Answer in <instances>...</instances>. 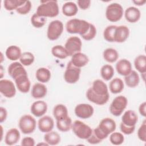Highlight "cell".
I'll use <instances>...</instances> for the list:
<instances>
[{
	"label": "cell",
	"instance_id": "54",
	"mask_svg": "<svg viewBox=\"0 0 146 146\" xmlns=\"http://www.w3.org/2000/svg\"><path fill=\"white\" fill-rule=\"evenodd\" d=\"M2 70H3L2 66H1V78H2V76H3V75H2V74H3V71H2Z\"/></svg>",
	"mask_w": 146,
	"mask_h": 146
},
{
	"label": "cell",
	"instance_id": "9",
	"mask_svg": "<svg viewBox=\"0 0 146 146\" xmlns=\"http://www.w3.org/2000/svg\"><path fill=\"white\" fill-rule=\"evenodd\" d=\"M82 43L81 39L76 36L70 37L66 41L64 47L66 49L68 56H72L74 54L80 52Z\"/></svg>",
	"mask_w": 146,
	"mask_h": 146
},
{
	"label": "cell",
	"instance_id": "53",
	"mask_svg": "<svg viewBox=\"0 0 146 146\" xmlns=\"http://www.w3.org/2000/svg\"><path fill=\"white\" fill-rule=\"evenodd\" d=\"M132 2L135 3V5L137 6H142L145 4L146 2L145 0H139V1H133Z\"/></svg>",
	"mask_w": 146,
	"mask_h": 146
},
{
	"label": "cell",
	"instance_id": "46",
	"mask_svg": "<svg viewBox=\"0 0 146 146\" xmlns=\"http://www.w3.org/2000/svg\"><path fill=\"white\" fill-rule=\"evenodd\" d=\"M120 128L121 131L125 135H130L132 133L135 129V126L129 127L124 124L123 123H120Z\"/></svg>",
	"mask_w": 146,
	"mask_h": 146
},
{
	"label": "cell",
	"instance_id": "40",
	"mask_svg": "<svg viewBox=\"0 0 146 146\" xmlns=\"http://www.w3.org/2000/svg\"><path fill=\"white\" fill-rule=\"evenodd\" d=\"M117 26L110 25L108 26L104 30L103 36L105 40L110 42H114V35L115 29Z\"/></svg>",
	"mask_w": 146,
	"mask_h": 146
},
{
	"label": "cell",
	"instance_id": "11",
	"mask_svg": "<svg viewBox=\"0 0 146 146\" xmlns=\"http://www.w3.org/2000/svg\"><path fill=\"white\" fill-rule=\"evenodd\" d=\"M74 111L77 117L86 119L92 116L94 110L93 107L89 104L81 103L76 106Z\"/></svg>",
	"mask_w": 146,
	"mask_h": 146
},
{
	"label": "cell",
	"instance_id": "50",
	"mask_svg": "<svg viewBox=\"0 0 146 146\" xmlns=\"http://www.w3.org/2000/svg\"><path fill=\"white\" fill-rule=\"evenodd\" d=\"M86 140L88 141V143H89L90 144H99L102 141L100 140H99L92 132L91 135H90V136L88 138H87Z\"/></svg>",
	"mask_w": 146,
	"mask_h": 146
},
{
	"label": "cell",
	"instance_id": "28",
	"mask_svg": "<svg viewBox=\"0 0 146 146\" xmlns=\"http://www.w3.org/2000/svg\"><path fill=\"white\" fill-rule=\"evenodd\" d=\"M63 14L67 17H72L75 15L78 11V6L73 2H67L64 3L62 8Z\"/></svg>",
	"mask_w": 146,
	"mask_h": 146
},
{
	"label": "cell",
	"instance_id": "41",
	"mask_svg": "<svg viewBox=\"0 0 146 146\" xmlns=\"http://www.w3.org/2000/svg\"><path fill=\"white\" fill-rule=\"evenodd\" d=\"M47 19L45 17H40L36 13L34 14L31 18V22L33 26L36 28H40L43 27L46 23Z\"/></svg>",
	"mask_w": 146,
	"mask_h": 146
},
{
	"label": "cell",
	"instance_id": "27",
	"mask_svg": "<svg viewBox=\"0 0 146 146\" xmlns=\"http://www.w3.org/2000/svg\"><path fill=\"white\" fill-rule=\"evenodd\" d=\"M124 82L126 85L130 88H134L138 86L140 82V78L139 74L136 71L132 70L131 72L125 76Z\"/></svg>",
	"mask_w": 146,
	"mask_h": 146
},
{
	"label": "cell",
	"instance_id": "48",
	"mask_svg": "<svg viewBox=\"0 0 146 146\" xmlns=\"http://www.w3.org/2000/svg\"><path fill=\"white\" fill-rule=\"evenodd\" d=\"M22 146H34L35 145V140L31 137H25L21 141Z\"/></svg>",
	"mask_w": 146,
	"mask_h": 146
},
{
	"label": "cell",
	"instance_id": "16",
	"mask_svg": "<svg viewBox=\"0 0 146 146\" xmlns=\"http://www.w3.org/2000/svg\"><path fill=\"white\" fill-rule=\"evenodd\" d=\"M47 110V103L42 100L34 102L31 106V113L36 117H40L44 115Z\"/></svg>",
	"mask_w": 146,
	"mask_h": 146
},
{
	"label": "cell",
	"instance_id": "22",
	"mask_svg": "<svg viewBox=\"0 0 146 146\" xmlns=\"http://www.w3.org/2000/svg\"><path fill=\"white\" fill-rule=\"evenodd\" d=\"M20 133L17 128H11L6 133L5 141L8 145H13L18 143L20 139Z\"/></svg>",
	"mask_w": 146,
	"mask_h": 146
},
{
	"label": "cell",
	"instance_id": "7",
	"mask_svg": "<svg viewBox=\"0 0 146 146\" xmlns=\"http://www.w3.org/2000/svg\"><path fill=\"white\" fill-rule=\"evenodd\" d=\"M80 72V68L75 66L72 62L70 61L67 65L64 73V79L65 81L69 84L75 83L79 79Z\"/></svg>",
	"mask_w": 146,
	"mask_h": 146
},
{
	"label": "cell",
	"instance_id": "20",
	"mask_svg": "<svg viewBox=\"0 0 146 146\" xmlns=\"http://www.w3.org/2000/svg\"><path fill=\"white\" fill-rule=\"evenodd\" d=\"M124 16L125 19L128 22L130 23H135L140 19L141 13L137 7L131 6L125 10Z\"/></svg>",
	"mask_w": 146,
	"mask_h": 146
},
{
	"label": "cell",
	"instance_id": "36",
	"mask_svg": "<svg viewBox=\"0 0 146 146\" xmlns=\"http://www.w3.org/2000/svg\"><path fill=\"white\" fill-rule=\"evenodd\" d=\"M51 53L52 55L59 59H65L68 56V52L64 47L62 45H56L52 47Z\"/></svg>",
	"mask_w": 146,
	"mask_h": 146
},
{
	"label": "cell",
	"instance_id": "18",
	"mask_svg": "<svg viewBox=\"0 0 146 146\" xmlns=\"http://www.w3.org/2000/svg\"><path fill=\"white\" fill-rule=\"evenodd\" d=\"M129 35L128 27L124 25L116 26L114 35V42L122 43L127 40Z\"/></svg>",
	"mask_w": 146,
	"mask_h": 146
},
{
	"label": "cell",
	"instance_id": "49",
	"mask_svg": "<svg viewBox=\"0 0 146 146\" xmlns=\"http://www.w3.org/2000/svg\"><path fill=\"white\" fill-rule=\"evenodd\" d=\"M77 2L78 6L82 10H87L91 5V1L90 0H79Z\"/></svg>",
	"mask_w": 146,
	"mask_h": 146
},
{
	"label": "cell",
	"instance_id": "42",
	"mask_svg": "<svg viewBox=\"0 0 146 146\" xmlns=\"http://www.w3.org/2000/svg\"><path fill=\"white\" fill-rule=\"evenodd\" d=\"M124 140V136L122 133L117 132H112L110 136V141L113 145H121Z\"/></svg>",
	"mask_w": 146,
	"mask_h": 146
},
{
	"label": "cell",
	"instance_id": "15",
	"mask_svg": "<svg viewBox=\"0 0 146 146\" xmlns=\"http://www.w3.org/2000/svg\"><path fill=\"white\" fill-rule=\"evenodd\" d=\"M7 71L9 75L14 80L21 75L27 74L23 65L18 62L11 63L8 67Z\"/></svg>",
	"mask_w": 146,
	"mask_h": 146
},
{
	"label": "cell",
	"instance_id": "4",
	"mask_svg": "<svg viewBox=\"0 0 146 146\" xmlns=\"http://www.w3.org/2000/svg\"><path fill=\"white\" fill-rule=\"evenodd\" d=\"M72 130L79 139H87L92 132L91 128L80 120H75L72 124Z\"/></svg>",
	"mask_w": 146,
	"mask_h": 146
},
{
	"label": "cell",
	"instance_id": "21",
	"mask_svg": "<svg viewBox=\"0 0 146 146\" xmlns=\"http://www.w3.org/2000/svg\"><path fill=\"white\" fill-rule=\"evenodd\" d=\"M138 121V116L135 111L128 110L125 111L121 117V123L129 126H135Z\"/></svg>",
	"mask_w": 146,
	"mask_h": 146
},
{
	"label": "cell",
	"instance_id": "51",
	"mask_svg": "<svg viewBox=\"0 0 146 146\" xmlns=\"http://www.w3.org/2000/svg\"><path fill=\"white\" fill-rule=\"evenodd\" d=\"M7 116V112L5 108L3 107H0V122L2 123L6 120Z\"/></svg>",
	"mask_w": 146,
	"mask_h": 146
},
{
	"label": "cell",
	"instance_id": "43",
	"mask_svg": "<svg viewBox=\"0 0 146 146\" xmlns=\"http://www.w3.org/2000/svg\"><path fill=\"white\" fill-rule=\"evenodd\" d=\"M96 35V29L93 24L90 23V27L88 31L81 36L86 40H91L95 38Z\"/></svg>",
	"mask_w": 146,
	"mask_h": 146
},
{
	"label": "cell",
	"instance_id": "23",
	"mask_svg": "<svg viewBox=\"0 0 146 146\" xmlns=\"http://www.w3.org/2000/svg\"><path fill=\"white\" fill-rule=\"evenodd\" d=\"M70 61L75 66L81 68L87 65L89 62V59L85 54L79 52L74 54L72 56Z\"/></svg>",
	"mask_w": 146,
	"mask_h": 146
},
{
	"label": "cell",
	"instance_id": "8",
	"mask_svg": "<svg viewBox=\"0 0 146 146\" xmlns=\"http://www.w3.org/2000/svg\"><path fill=\"white\" fill-rule=\"evenodd\" d=\"M63 31V24L59 20L51 21L47 28V36L50 40L58 39L61 35Z\"/></svg>",
	"mask_w": 146,
	"mask_h": 146
},
{
	"label": "cell",
	"instance_id": "29",
	"mask_svg": "<svg viewBox=\"0 0 146 146\" xmlns=\"http://www.w3.org/2000/svg\"><path fill=\"white\" fill-rule=\"evenodd\" d=\"M72 120L68 116L57 120L56 127L61 132H67L72 127Z\"/></svg>",
	"mask_w": 146,
	"mask_h": 146
},
{
	"label": "cell",
	"instance_id": "34",
	"mask_svg": "<svg viewBox=\"0 0 146 146\" xmlns=\"http://www.w3.org/2000/svg\"><path fill=\"white\" fill-rule=\"evenodd\" d=\"M103 56L104 60L109 63H113L119 58L117 51L112 48H107L103 51Z\"/></svg>",
	"mask_w": 146,
	"mask_h": 146
},
{
	"label": "cell",
	"instance_id": "47",
	"mask_svg": "<svg viewBox=\"0 0 146 146\" xmlns=\"http://www.w3.org/2000/svg\"><path fill=\"white\" fill-rule=\"evenodd\" d=\"M92 133L101 141H103L104 139H106L108 136L107 135H106L105 133H104L98 127L96 128H95L93 131H92Z\"/></svg>",
	"mask_w": 146,
	"mask_h": 146
},
{
	"label": "cell",
	"instance_id": "30",
	"mask_svg": "<svg viewBox=\"0 0 146 146\" xmlns=\"http://www.w3.org/2000/svg\"><path fill=\"white\" fill-rule=\"evenodd\" d=\"M35 77L39 82L41 83H47L51 78V72L47 68L40 67L36 70Z\"/></svg>",
	"mask_w": 146,
	"mask_h": 146
},
{
	"label": "cell",
	"instance_id": "1",
	"mask_svg": "<svg viewBox=\"0 0 146 146\" xmlns=\"http://www.w3.org/2000/svg\"><path fill=\"white\" fill-rule=\"evenodd\" d=\"M36 14L43 17L54 18L59 14L58 2L55 0L41 1L40 5L36 9Z\"/></svg>",
	"mask_w": 146,
	"mask_h": 146
},
{
	"label": "cell",
	"instance_id": "35",
	"mask_svg": "<svg viewBox=\"0 0 146 146\" xmlns=\"http://www.w3.org/2000/svg\"><path fill=\"white\" fill-rule=\"evenodd\" d=\"M135 68L140 73L145 74L146 72V56L144 55L137 56L134 60Z\"/></svg>",
	"mask_w": 146,
	"mask_h": 146
},
{
	"label": "cell",
	"instance_id": "12",
	"mask_svg": "<svg viewBox=\"0 0 146 146\" xmlns=\"http://www.w3.org/2000/svg\"><path fill=\"white\" fill-rule=\"evenodd\" d=\"M91 88L93 92L98 96H110L107 84L100 79H96L94 80Z\"/></svg>",
	"mask_w": 146,
	"mask_h": 146
},
{
	"label": "cell",
	"instance_id": "44",
	"mask_svg": "<svg viewBox=\"0 0 146 146\" xmlns=\"http://www.w3.org/2000/svg\"><path fill=\"white\" fill-rule=\"evenodd\" d=\"M32 5L31 2L30 1H26L25 3H23L22 6L19 7L17 10V12L21 15H25L29 13L31 9Z\"/></svg>",
	"mask_w": 146,
	"mask_h": 146
},
{
	"label": "cell",
	"instance_id": "37",
	"mask_svg": "<svg viewBox=\"0 0 146 146\" xmlns=\"http://www.w3.org/2000/svg\"><path fill=\"white\" fill-rule=\"evenodd\" d=\"M100 74L102 78L106 80H110L114 75V70L110 64H105L103 66L100 70Z\"/></svg>",
	"mask_w": 146,
	"mask_h": 146
},
{
	"label": "cell",
	"instance_id": "52",
	"mask_svg": "<svg viewBox=\"0 0 146 146\" xmlns=\"http://www.w3.org/2000/svg\"><path fill=\"white\" fill-rule=\"evenodd\" d=\"M145 109H146V103L144 102L142 103L139 107V111L140 115L144 117H145V116H146Z\"/></svg>",
	"mask_w": 146,
	"mask_h": 146
},
{
	"label": "cell",
	"instance_id": "6",
	"mask_svg": "<svg viewBox=\"0 0 146 146\" xmlns=\"http://www.w3.org/2000/svg\"><path fill=\"white\" fill-rule=\"evenodd\" d=\"M128 100L126 97L123 95L117 96L113 99L110 107V111L115 116H120L127 107Z\"/></svg>",
	"mask_w": 146,
	"mask_h": 146
},
{
	"label": "cell",
	"instance_id": "2",
	"mask_svg": "<svg viewBox=\"0 0 146 146\" xmlns=\"http://www.w3.org/2000/svg\"><path fill=\"white\" fill-rule=\"evenodd\" d=\"M90 23L85 20L71 19L66 25L67 31L70 34H79L80 36L84 34L90 27Z\"/></svg>",
	"mask_w": 146,
	"mask_h": 146
},
{
	"label": "cell",
	"instance_id": "32",
	"mask_svg": "<svg viewBox=\"0 0 146 146\" xmlns=\"http://www.w3.org/2000/svg\"><path fill=\"white\" fill-rule=\"evenodd\" d=\"M44 140L48 145H55L60 143V136L58 132L51 131L46 133L44 136Z\"/></svg>",
	"mask_w": 146,
	"mask_h": 146
},
{
	"label": "cell",
	"instance_id": "33",
	"mask_svg": "<svg viewBox=\"0 0 146 146\" xmlns=\"http://www.w3.org/2000/svg\"><path fill=\"white\" fill-rule=\"evenodd\" d=\"M53 115L56 120L67 116L68 110L67 107L62 104L56 105L53 109Z\"/></svg>",
	"mask_w": 146,
	"mask_h": 146
},
{
	"label": "cell",
	"instance_id": "14",
	"mask_svg": "<svg viewBox=\"0 0 146 146\" xmlns=\"http://www.w3.org/2000/svg\"><path fill=\"white\" fill-rule=\"evenodd\" d=\"M18 90L22 93H27L30 89V81L28 78L27 74H23L14 79Z\"/></svg>",
	"mask_w": 146,
	"mask_h": 146
},
{
	"label": "cell",
	"instance_id": "5",
	"mask_svg": "<svg viewBox=\"0 0 146 146\" xmlns=\"http://www.w3.org/2000/svg\"><path fill=\"white\" fill-rule=\"evenodd\" d=\"M36 120L30 115L22 116L19 120L18 125L21 132L24 134L33 133L36 128Z\"/></svg>",
	"mask_w": 146,
	"mask_h": 146
},
{
	"label": "cell",
	"instance_id": "24",
	"mask_svg": "<svg viewBox=\"0 0 146 146\" xmlns=\"http://www.w3.org/2000/svg\"><path fill=\"white\" fill-rule=\"evenodd\" d=\"M86 97L87 99L98 105H103L106 104L110 98V96H100L95 95L92 91L91 87L89 88L86 92Z\"/></svg>",
	"mask_w": 146,
	"mask_h": 146
},
{
	"label": "cell",
	"instance_id": "45",
	"mask_svg": "<svg viewBox=\"0 0 146 146\" xmlns=\"http://www.w3.org/2000/svg\"><path fill=\"white\" fill-rule=\"evenodd\" d=\"M137 136L140 140H141L143 141H146V122H145V120H144L143 121V124L139 127V128L137 131Z\"/></svg>",
	"mask_w": 146,
	"mask_h": 146
},
{
	"label": "cell",
	"instance_id": "38",
	"mask_svg": "<svg viewBox=\"0 0 146 146\" xmlns=\"http://www.w3.org/2000/svg\"><path fill=\"white\" fill-rule=\"evenodd\" d=\"M26 1L22 0H5L3 5L5 9L7 11L17 10L19 7L22 6Z\"/></svg>",
	"mask_w": 146,
	"mask_h": 146
},
{
	"label": "cell",
	"instance_id": "17",
	"mask_svg": "<svg viewBox=\"0 0 146 146\" xmlns=\"http://www.w3.org/2000/svg\"><path fill=\"white\" fill-rule=\"evenodd\" d=\"M38 126L40 131L47 133L52 130L54 126V121L50 116H44L39 119Z\"/></svg>",
	"mask_w": 146,
	"mask_h": 146
},
{
	"label": "cell",
	"instance_id": "26",
	"mask_svg": "<svg viewBox=\"0 0 146 146\" xmlns=\"http://www.w3.org/2000/svg\"><path fill=\"white\" fill-rule=\"evenodd\" d=\"M5 54L7 59L12 61H15L20 58L22 55L21 50L17 46L11 45L7 48Z\"/></svg>",
	"mask_w": 146,
	"mask_h": 146
},
{
	"label": "cell",
	"instance_id": "31",
	"mask_svg": "<svg viewBox=\"0 0 146 146\" xmlns=\"http://www.w3.org/2000/svg\"><path fill=\"white\" fill-rule=\"evenodd\" d=\"M109 88L112 94H119L124 89V82L120 78H114L110 82Z\"/></svg>",
	"mask_w": 146,
	"mask_h": 146
},
{
	"label": "cell",
	"instance_id": "25",
	"mask_svg": "<svg viewBox=\"0 0 146 146\" xmlns=\"http://www.w3.org/2000/svg\"><path fill=\"white\" fill-rule=\"evenodd\" d=\"M47 92V89L45 85L41 83H35L32 87L31 96L35 99L44 98Z\"/></svg>",
	"mask_w": 146,
	"mask_h": 146
},
{
	"label": "cell",
	"instance_id": "10",
	"mask_svg": "<svg viewBox=\"0 0 146 146\" xmlns=\"http://www.w3.org/2000/svg\"><path fill=\"white\" fill-rule=\"evenodd\" d=\"M0 92L6 98H11L15 95L16 89L14 83L8 79L0 80Z\"/></svg>",
	"mask_w": 146,
	"mask_h": 146
},
{
	"label": "cell",
	"instance_id": "13",
	"mask_svg": "<svg viewBox=\"0 0 146 146\" xmlns=\"http://www.w3.org/2000/svg\"><path fill=\"white\" fill-rule=\"evenodd\" d=\"M98 127L104 133L108 136L110 133L115 131L116 125L113 119L110 117H106L100 121Z\"/></svg>",
	"mask_w": 146,
	"mask_h": 146
},
{
	"label": "cell",
	"instance_id": "39",
	"mask_svg": "<svg viewBox=\"0 0 146 146\" xmlns=\"http://www.w3.org/2000/svg\"><path fill=\"white\" fill-rule=\"evenodd\" d=\"M35 59L34 55L30 52H24L22 54L19 60L20 63L25 66H30L33 63Z\"/></svg>",
	"mask_w": 146,
	"mask_h": 146
},
{
	"label": "cell",
	"instance_id": "3",
	"mask_svg": "<svg viewBox=\"0 0 146 146\" xmlns=\"http://www.w3.org/2000/svg\"><path fill=\"white\" fill-rule=\"evenodd\" d=\"M123 12V9L119 3H112L107 7L106 17L109 21L116 22L121 19Z\"/></svg>",
	"mask_w": 146,
	"mask_h": 146
},
{
	"label": "cell",
	"instance_id": "19",
	"mask_svg": "<svg viewBox=\"0 0 146 146\" xmlns=\"http://www.w3.org/2000/svg\"><path fill=\"white\" fill-rule=\"evenodd\" d=\"M116 70L119 74L124 76H127L132 71L131 63L126 59H121L116 63Z\"/></svg>",
	"mask_w": 146,
	"mask_h": 146
}]
</instances>
